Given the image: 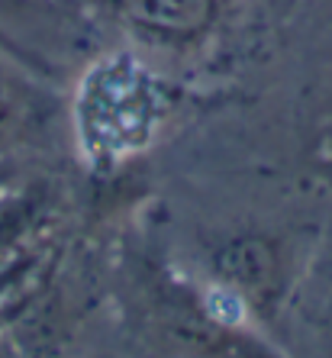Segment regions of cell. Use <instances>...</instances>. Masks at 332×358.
Here are the masks:
<instances>
[{
	"label": "cell",
	"mask_w": 332,
	"mask_h": 358,
	"mask_svg": "<svg viewBox=\"0 0 332 358\" xmlns=\"http://www.w3.org/2000/svg\"><path fill=\"white\" fill-rule=\"evenodd\" d=\"M165 113V91L139 62L113 55L100 62L81 87L78 120L94 152L120 155L152 136Z\"/></svg>",
	"instance_id": "1"
},
{
	"label": "cell",
	"mask_w": 332,
	"mask_h": 358,
	"mask_svg": "<svg viewBox=\"0 0 332 358\" xmlns=\"http://www.w3.org/2000/svg\"><path fill=\"white\" fill-rule=\"evenodd\" d=\"M158 333L168 349L181 358H281L258 339L239 333L223 317L184 303H165Z\"/></svg>",
	"instance_id": "2"
},
{
	"label": "cell",
	"mask_w": 332,
	"mask_h": 358,
	"mask_svg": "<svg viewBox=\"0 0 332 358\" xmlns=\"http://www.w3.org/2000/svg\"><path fill=\"white\" fill-rule=\"evenodd\" d=\"M216 271L229 287L261 297L274 287V252L261 239H236L216 255Z\"/></svg>",
	"instance_id": "3"
},
{
	"label": "cell",
	"mask_w": 332,
	"mask_h": 358,
	"mask_svg": "<svg viewBox=\"0 0 332 358\" xmlns=\"http://www.w3.org/2000/svg\"><path fill=\"white\" fill-rule=\"evenodd\" d=\"M136 23L158 33H194L207 23L210 0H123Z\"/></svg>",
	"instance_id": "4"
},
{
	"label": "cell",
	"mask_w": 332,
	"mask_h": 358,
	"mask_svg": "<svg viewBox=\"0 0 332 358\" xmlns=\"http://www.w3.org/2000/svg\"><path fill=\"white\" fill-rule=\"evenodd\" d=\"M26 117V100L20 94L17 81L0 68V136L13 133V126H20Z\"/></svg>",
	"instance_id": "5"
}]
</instances>
